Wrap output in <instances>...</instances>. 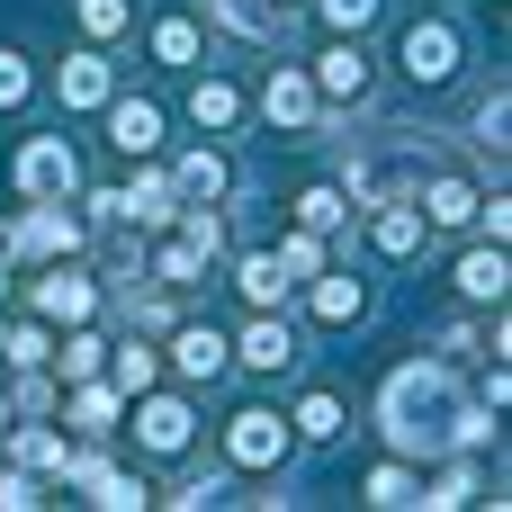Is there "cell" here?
<instances>
[{
	"mask_svg": "<svg viewBox=\"0 0 512 512\" xmlns=\"http://www.w3.org/2000/svg\"><path fill=\"white\" fill-rule=\"evenodd\" d=\"M387 441H396L405 459H423V450H450V441H477V414H459V387H450V369L414 360V369H396V378H387Z\"/></svg>",
	"mask_w": 512,
	"mask_h": 512,
	"instance_id": "obj_1",
	"label": "cell"
},
{
	"mask_svg": "<svg viewBox=\"0 0 512 512\" xmlns=\"http://www.w3.org/2000/svg\"><path fill=\"white\" fill-rule=\"evenodd\" d=\"M225 459H234V468H279V459H288V423L261 414V405L234 414V423H225Z\"/></svg>",
	"mask_w": 512,
	"mask_h": 512,
	"instance_id": "obj_2",
	"label": "cell"
},
{
	"mask_svg": "<svg viewBox=\"0 0 512 512\" xmlns=\"http://www.w3.org/2000/svg\"><path fill=\"white\" fill-rule=\"evenodd\" d=\"M72 180H81V162H72L63 135H36V144L18 153V189H27V198H63Z\"/></svg>",
	"mask_w": 512,
	"mask_h": 512,
	"instance_id": "obj_3",
	"label": "cell"
},
{
	"mask_svg": "<svg viewBox=\"0 0 512 512\" xmlns=\"http://www.w3.org/2000/svg\"><path fill=\"white\" fill-rule=\"evenodd\" d=\"M405 72H414V81H450V72H459V36H450L441 18L414 27V36H405Z\"/></svg>",
	"mask_w": 512,
	"mask_h": 512,
	"instance_id": "obj_4",
	"label": "cell"
},
{
	"mask_svg": "<svg viewBox=\"0 0 512 512\" xmlns=\"http://www.w3.org/2000/svg\"><path fill=\"white\" fill-rule=\"evenodd\" d=\"M108 144H117V153H153V144H162V108H153V99H117V108H108Z\"/></svg>",
	"mask_w": 512,
	"mask_h": 512,
	"instance_id": "obj_5",
	"label": "cell"
},
{
	"mask_svg": "<svg viewBox=\"0 0 512 512\" xmlns=\"http://www.w3.org/2000/svg\"><path fill=\"white\" fill-rule=\"evenodd\" d=\"M90 306H99V288L72 279V270H54V279L36 288V315H54V324H90Z\"/></svg>",
	"mask_w": 512,
	"mask_h": 512,
	"instance_id": "obj_6",
	"label": "cell"
},
{
	"mask_svg": "<svg viewBox=\"0 0 512 512\" xmlns=\"http://www.w3.org/2000/svg\"><path fill=\"white\" fill-rule=\"evenodd\" d=\"M261 108H270V126H306V117H315V81H306V72H270Z\"/></svg>",
	"mask_w": 512,
	"mask_h": 512,
	"instance_id": "obj_7",
	"label": "cell"
},
{
	"mask_svg": "<svg viewBox=\"0 0 512 512\" xmlns=\"http://www.w3.org/2000/svg\"><path fill=\"white\" fill-rule=\"evenodd\" d=\"M369 243L405 261V252L423 243V207H405V198H378V225H369Z\"/></svg>",
	"mask_w": 512,
	"mask_h": 512,
	"instance_id": "obj_8",
	"label": "cell"
},
{
	"mask_svg": "<svg viewBox=\"0 0 512 512\" xmlns=\"http://www.w3.org/2000/svg\"><path fill=\"white\" fill-rule=\"evenodd\" d=\"M225 351H234V342H225L216 324H189V333L171 342V360H180V378H216V369H225Z\"/></svg>",
	"mask_w": 512,
	"mask_h": 512,
	"instance_id": "obj_9",
	"label": "cell"
},
{
	"mask_svg": "<svg viewBox=\"0 0 512 512\" xmlns=\"http://www.w3.org/2000/svg\"><path fill=\"white\" fill-rule=\"evenodd\" d=\"M135 432H144V450H189V405L180 396H153L135 414Z\"/></svg>",
	"mask_w": 512,
	"mask_h": 512,
	"instance_id": "obj_10",
	"label": "cell"
},
{
	"mask_svg": "<svg viewBox=\"0 0 512 512\" xmlns=\"http://www.w3.org/2000/svg\"><path fill=\"white\" fill-rule=\"evenodd\" d=\"M315 90H333V99H360V90H369V63H360V45H333V54L315 63Z\"/></svg>",
	"mask_w": 512,
	"mask_h": 512,
	"instance_id": "obj_11",
	"label": "cell"
},
{
	"mask_svg": "<svg viewBox=\"0 0 512 512\" xmlns=\"http://www.w3.org/2000/svg\"><path fill=\"white\" fill-rule=\"evenodd\" d=\"M63 108H108V63L99 54H72L63 63Z\"/></svg>",
	"mask_w": 512,
	"mask_h": 512,
	"instance_id": "obj_12",
	"label": "cell"
},
{
	"mask_svg": "<svg viewBox=\"0 0 512 512\" xmlns=\"http://www.w3.org/2000/svg\"><path fill=\"white\" fill-rule=\"evenodd\" d=\"M414 207H423L432 225H468V216H477V180H432Z\"/></svg>",
	"mask_w": 512,
	"mask_h": 512,
	"instance_id": "obj_13",
	"label": "cell"
},
{
	"mask_svg": "<svg viewBox=\"0 0 512 512\" xmlns=\"http://www.w3.org/2000/svg\"><path fill=\"white\" fill-rule=\"evenodd\" d=\"M459 297H477V306H504V243L459 261Z\"/></svg>",
	"mask_w": 512,
	"mask_h": 512,
	"instance_id": "obj_14",
	"label": "cell"
},
{
	"mask_svg": "<svg viewBox=\"0 0 512 512\" xmlns=\"http://www.w3.org/2000/svg\"><path fill=\"white\" fill-rule=\"evenodd\" d=\"M27 252H72L81 243V225L72 216H54V198H36V216H27V234H18Z\"/></svg>",
	"mask_w": 512,
	"mask_h": 512,
	"instance_id": "obj_15",
	"label": "cell"
},
{
	"mask_svg": "<svg viewBox=\"0 0 512 512\" xmlns=\"http://www.w3.org/2000/svg\"><path fill=\"white\" fill-rule=\"evenodd\" d=\"M243 360H252V369H288V360H297V342H288V324H279V315H261V324L243 333Z\"/></svg>",
	"mask_w": 512,
	"mask_h": 512,
	"instance_id": "obj_16",
	"label": "cell"
},
{
	"mask_svg": "<svg viewBox=\"0 0 512 512\" xmlns=\"http://www.w3.org/2000/svg\"><path fill=\"white\" fill-rule=\"evenodd\" d=\"M288 288H297V279L279 270V252H252V261H243V297H252V306H279Z\"/></svg>",
	"mask_w": 512,
	"mask_h": 512,
	"instance_id": "obj_17",
	"label": "cell"
},
{
	"mask_svg": "<svg viewBox=\"0 0 512 512\" xmlns=\"http://www.w3.org/2000/svg\"><path fill=\"white\" fill-rule=\"evenodd\" d=\"M360 306H369V288H360V279H324V270H315V315H324V324H351Z\"/></svg>",
	"mask_w": 512,
	"mask_h": 512,
	"instance_id": "obj_18",
	"label": "cell"
},
{
	"mask_svg": "<svg viewBox=\"0 0 512 512\" xmlns=\"http://www.w3.org/2000/svg\"><path fill=\"white\" fill-rule=\"evenodd\" d=\"M189 117H198V126H234V117H243V99H234L225 81H198V90H189Z\"/></svg>",
	"mask_w": 512,
	"mask_h": 512,
	"instance_id": "obj_19",
	"label": "cell"
},
{
	"mask_svg": "<svg viewBox=\"0 0 512 512\" xmlns=\"http://www.w3.org/2000/svg\"><path fill=\"white\" fill-rule=\"evenodd\" d=\"M171 189H180V198H198V207H207V198H216V189H225V162H216V153H189V162H180V180H171Z\"/></svg>",
	"mask_w": 512,
	"mask_h": 512,
	"instance_id": "obj_20",
	"label": "cell"
},
{
	"mask_svg": "<svg viewBox=\"0 0 512 512\" xmlns=\"http://www.w3.org/2000/svg\"><path fill=\"white\" fill-rule=\"evenodd\" d=\"M216 9H225L234 36H279V9H270V0H216Z\"/></svg>",
	"mask_w": 512,
	"mask_h": 512,
	"instance_id": "obj_21",
	"label": "cell"
},
{
	"mask_svg": "<svg viewBox=\"0 0 512 512\" xmlns=\"http://www.w3.org/2000/svg\"><path fill=\"white\" fill-rule=\"evenodd\" d=\"M90 486H99L90 504H108V512H135V504H153V486H144V477H108V468H99Z\"/></svg>",
	"mask_w": 512,
	"mask_h": 512,
	"instance_id": "obj_22",
	"label": "cell"
},
{
	"mask_svg": "<svg viewBox=\"0 0 512 512\" xmlns=\"http://www.w3.org/2000/svg\"><path fill=\"white\" fill-rule=\"evenodd\" d=\"M153 54H162V63H198V27H189V18H162V27H153Z\"/></svg>",
	"mask_w": 512,
	"mask_h": 512,
	"instance_id": "obj_23",
	"label": "cell"
},
{
	"mask_svg": "<svg viewBox=\"0 0 512 512\" xmlns=\"http://www.w3.org/2000/svg\"><path fill=\"white\" fill-rule=\"evenodd\" d=\"M297 216H306V234H324V225H342V216H351V198H342V189H306V198H297Z\"/></svg>",
	"mask_w": 512,
	"mask_h": 512,
	"instance_id": "obj_24",
	"label": "cell"
},
{
	"mask_svg": "<svg viewBox=\"0 0 512 512\" xmlns=\"http://www.w3.org/2000/svg\"><path fill=\"white\" fill-rule=\"evenodd\" d=\"M72 423H81V432H117V396H108V387H81V396H72Z\"/></svg>",
	"mask_w": 512,
	"mask_h": 512,
	"instance_id": "obj_25",
	"label": "cell"
},
{
	"mask_svg": "<svg viewBox=\"0 0 512 512\" xmlns=\"http://www.w3.org/2000/svg\"><path fill=\"white\" fill-rule=\"evenodd\" d=\"M369 504H423V477L414 468H378L369 477Z\"/></svg>",
	"mask_w": 512,
	"mask_h": 512,
	"instance_id": "obj_26",
	"label": "cell"
},
{
	"mask_svg": "<svg viewBox=\"0 0 512 512\" xmlns=\"http://www.w3.org/2000/svg\"><path fill=\"white\" fill-rule=\"evenodd\" d=\"M297 432H306V441H333V432H342V405H333V396H306V405H297Z\"/></svg>",
	"mask_w": 512,
	"mask_h": 512,
	"instance_id": "obj_27",
	"label": "cell"
},
{
	"mask_svg": "<svg viewBox=\"0 0 512 512\" xmlns=\"http://www.w3.org/2000/svg\"><path fill=\"white\" fill-rule=\"evenodd\" d=\"M279 270H288V279H315V270H324V252H315V234H288V252H279Z\"/></svg>",
	"mask_w": 512,
	"mask_h": 512,
	"instance_id": "obj_28",
	"label": "cell"
},
{
	"mask_svg": "<svg viewBox=\"0 0 512 512\" xmlns=\"http://www.w3.org/2000/svg\"><path fill=\"white\" fill-rule=\"evenodd\" d=\"M0 351H9V360H18V369H36V360H45V351H54V342H45V324H18V333H9V342H0Z\"/></svg>",
	"mask_w": 512,
	"mask_h": 512,
	"instance_id": "obj_29",
	"label": "cell"
},
{
	"mask_svg": "<svg viewBox=\"0 0 512 512\" xmlns=\"http://www.w3.org/2000/svg\"><path fill=\"white\" fill-rule=\"evenodd\" d=\"M126 18H135V9H126V0H81V27H90V36H117V27H126Z\"/></svg>",
	"mask_w": 512,
	"mask_h": 512,
	"instance_id": "obj_30",
	"label": "cell"
},
{
	"mask_svg": "<svg viewBox=\"0 0 512 512\" xmlns=\"http://www.w3.org/2000/svg\"><path fill=\"white\" fill-rule=\"evenodd\" d=\"M99 351H108L99 333H72V342H63V369H72V378H90V369H99Z\"/></svg>",
	"mask_w": 512,
	"mask_h": 512,
	"instance_id": "obj_31",
	"label": "cell"
},
{
	"mask_svg": "<svg viewBox=\"0 0 512 512\" xmlns=\"http://www.w3.org/2000/svg\"><path fill=\"white\" fill-rule=\"evenodd\" d=\"M18 99H27V63H18V54H0V108H18Z\"/></svg>",
	"mask_w": 512,
	"mask_h": 512,
	"instance_id": "obj_32",
	"label": "cell"
},
{
	"mask_svg": "<svg viewBox=\"0 0 512 512\" xmlns=\"http://www.w3.org/2000/svg\"><path fill=\"white\" fill-rule=\"evenodd\" d=\"M324 18H333V27H369V18H378V0H324Z\"/></svg>",
	"mask_w": 512,
	"mask_h": 512,
	"instance_id": "obj_33",
	"label": "cell"
},
{
	"mask_svg": "<svg viewBox=\"0 0 512 512\" xmlns=\"http://www.w3.org/2000/svg\"><path fill=\"white\" fill-rule=\"evenodd\" d=\"M117 387H153V351H126L117 360Z\"/></svg>",
	"mask_w": 512,
	"mask_h": 512,
	"instance_id": "obj_34",
	"label": "cell"
},
{
	"mask_svg": "<svg viewBox=\"0 0 512 512\" xmlns=\"http://www.w3.org/2000/svg\"><path fill=\"white\" fill-rule=\"evenodd\" d=\"M36 504V477H0V512H27Z\"/></svg>",
	"mask_w": 512,
	"mask_h": 512,
	"instance_id": "obj_35",
	"label": "cell"
},
{
	"mask_svg": "<svg viewBox=\"0 0 512 512\" xmlns=\"http://www.w3.org/2000/svg\"><path fill=\"white\" fill-rule=\"evenodd\" d=\"M0 432H9V405H0Z\"/></svg>",
	"mask_w": 512,
	"mask_h": 512,
	"instance_id": "obj_36",
	"label": "cell"
}]
</instances>
